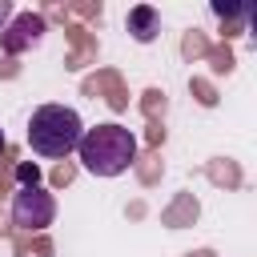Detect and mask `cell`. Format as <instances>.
<instances>
[{
    "label": "cell",
    "instance_id": "6",
    "mask_svg": "<svg viewBox=\"0 0 257 257\" xmlns=\"http://www.w3.org/2000/svg\"><path fill=\"white\" fill-rule=\"evenodd\" d=\"M8 20H12V4H8V0H0V32H4V24H8Z\"/></svg>",
    "mask_w": 257,
    "mask_h": 257
},
{
    "label": "cell",
    "instance_id": "1",
    "mask_svg": "<svg viewBox=\"0 0 257 257\" xmlns=\"http://www.w3.org/2000/svg\"><path fill=\"white\" fill-rule=\"evenodd\" d=\"M80 165L92 173V177H120L133 161H137V137L124 128V124H96V128H84L80 145Z\"/></svg>",
    "mask_w": 257,
    "mask_h": 257
},
{
    "label": "cell",
    "instance_id": "3",
    "mask_svg": "<svg viewBox=\"0 0 257 257\" xmlns=\"http://www.w3.org/2000/svg\"><path fill=\"white\" fill-rule=\"evenodd\" d=\"M52 217H56V201H52V193H44L40 185H24V189H16V197H12V225H16V229H24V233H40V229L52 225Z\"/></svg>",
    "mask_w": 257,
    "mask_h": 257
},
{
    "label": "cell",
    "instance_id": "2",
    "mask_svg": "<svg viewBox=\"0 0 257 257\" xmlns=\"http://www.w3.org/2000/svg\"><path fill=\"white\" fill-rule=\"evenodd\" d=\"M24 137H28V149L36 157L56 161V157L76 153V145L84 137V124H80L76 108H68V104H40L28 116V133Z\"/></svg>",
    "mask_w": 257,
    "mask_h": 257
},
{
    "label": "cell",
    "instance_id": "7",
    "mask_svg": "<svg viewBox=\"0 0 257 257\" xmlns=\"http://www.w3.org/2000/svg\"><path fill=\"white\" fill-rule=\"evenodd\" d=\"M0 153H4V128H0Z\"/></svg>",
    "mask_w": 257,
    "mask_h": 257
},
{
    "label": "cell",
    "instance_id": "5",
    "mask_svg": "<svg viewBox=\"0 0 257 257\" xmlns=\"http://www.w3.org/2000/svg\"><path fill=\"white\" fill-rule=\"evenodd\" d=\"M128 32H133V40H141V44L157 40V32H161V12H157L153 4L128 8Z\"/></svg>",
    "mask_w": 257,
    "mask_h": 257
},
{
    "label": "cell",
    "instance_id": "4",
    "mask_svg": "<svg viewBox=\"0 0 257 257\" xmlns=\"http://www.w3.org/2000/svg\"><path fill=\"white\" fill-rule=\"evenodd\" d=\"M40 36H44V16L20 12V16L0 32V48H4V52H24V48H32Z\"/></svg>",
    "mask_w": 257,
    "mask_h": 257
}]
</instances>
